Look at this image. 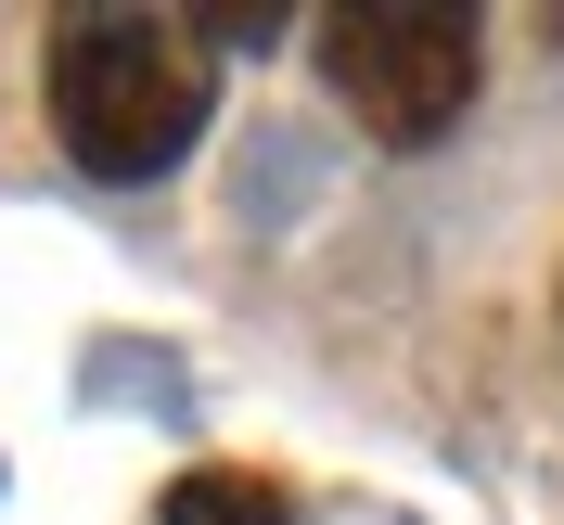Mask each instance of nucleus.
Segmentation results:
<instances>
[{
	"instance_id": "f257e3e1",
	"label": "nucleus",
	"mask_w": 564,
	"mask_h": 525,
	"mask_svg": "<svg viewBox=\"0 0 564 525\" xmlns=\"http://www.w3.org/2000/svg\"><path fill=\"white\" fill-rule=\"evenodd\" d=\"M218 103V39L180 13H65L52 26V129L90 179H167Z\"/></svg>"
},
{
	"instance_id": "f03ea898",
	"label": "nucleus",
	"mask_w": 564,
	"mask_h": 525,
	"mask_svg": "<svg viewBox=\"0 0 564 525\" xmlns=\"http://www.w3.org/2000/svg\"><path fill=\"white\" fill-rule=\"evenodd\" d=\"M475 13L449 0H347V13H321V77H334V103L359 116L372 141L423 154V141H449L462 103H475Z\"/></svg>"
},
{
	"instance_id": "7ed1b4c3",
	"label": "nucleus",
	"mask_w": 564,
	"mask_h": 525,
	"mask_svg": "<svg viewBox=\"0 0 564 525\" xmlns=\"http://www.w3.org/2000/svg\"><path fill=\"white\" fill-rule=\"evenodd\" d=\"M167 525H295V500H282L270 474H180Z\"/></svg>"
}]
</instances>
